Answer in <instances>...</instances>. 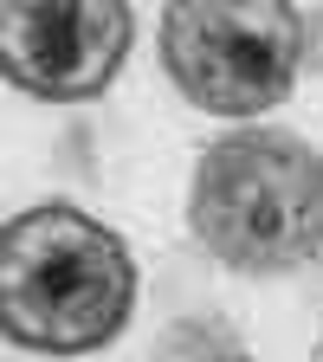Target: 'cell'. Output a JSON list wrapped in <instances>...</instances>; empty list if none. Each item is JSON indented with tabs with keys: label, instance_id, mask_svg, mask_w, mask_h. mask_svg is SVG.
I'll list each match as a JSON object with an SVG mask.
<instances>
[{
	"label": "cell",
	"instance_id": "obj_1",
	"mask_svg": "<svg viewBox=\"0 0 323 362\" xmlns=\"http://www.w3.org/2000/svg\"><path fill=\"white\" fill-rule=\"evenodd\" d=\"M129 304L136 259L98 214L39 201L0 226V330L13 349H104L129 324Z\"/></svg>",
	"mask_w": 323,
	"mask_h": 362
},
{
	"label": "cell",
	"instance_id": "obj_2",
	"mask_svg": "<svg viewBox=\"0 0 323 362\" xmlns=\"http://www.w3.org/2000/svg\"><path fill=\"white\" fill-rule=\"evenodd\" d=\"M194 240L240 279H285L323 252V156L291 129H233L201 149Z\"/></svg>",
	"mask_w": 323,
	"mask_h": 362
},
{
	"label": "cell",
	"instance_id": "obj_3",
	"mask_svg": "<svg viewBox=\"0 0 323 362\" xmlns=\"http://www.w3.org/2000/svg\"><path fill=\"white\" fill-rule=\"evenodd\" d=\"M162 71L194 110L252 123L304 71V13L291 0H168Z\"/></svg>",
	"mask_w": 323,
	"mask_h": 362
},
{
	"label": "cell",
	"instance_id": "obj_4",
	"mask_svg": "<svg viewBox=\"0 0 323 362\" xmlns=\"http://www.w3.org/2000/svg\"><path fill=\"white\" fill-rule=\"evenodd\" d=\"M129 0H0V71L45 104H84L129 52Z\"/></svg>",
	"mask_w": 323,
	"mask_h": 362
},
{
	"label": "cell",
	"instance_id": "obj_5",
	"mask_svg": "<svg viewBox=\"0 0 323 362\" xmlns=\"http://www.w3.org/2000/svg\"><path fill=\"white\" fill-rule=\"evenodd\" d=\"M246 337L226 324V317H181L155 337V356H175V362H194V356H240Z\"/></svg>",
	"mask_w": 323,
	"mask_h": 362
},
{
	"label": "cell",
	"instance_id": "obj_6",
	"mask_svg": "<svg viewBox=\"0 0 323 362\" xmlns=\"http://www.w3.org/2000/svg\"><path fill=\"white\" fill-rule=\"evenodd\" d=\"M304 65H317V71H323V0L304 13Z\"/></svg>",
	"mask_w": 323,
	"mask_h": 362
},
{
	"label": "cell",
	"instance_id": "obj_7",
	"mask_svg": "<svg viewBox=\"0 0 323 362\" xmlns=\"http://www.w3.org/2000/svg\"><path fill=\"white\" fill-rule=\"evenodd\" d=\"M310 265H317V272H310V298L323 304V259H310Z\"/></svg>",
	"mask_w": 323,
	"mask_h": 362
},
{
	"label": "cell",
	"instance_id": "obj_8",
	"mask_svg": "<svg viewBox=\"0 0 323 362\" xmlns=\"http://www.w3.org/2000/svg\"><path fill=\"white\" fill-rule=\"evenodd\" d=\"M310 356H317V362H323V337H317V343H310Z\"/></svg>",
	"mask_w": 323,
	"mask_h": 362
}]
</instances>
